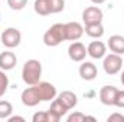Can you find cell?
Segmentation results:
<instances>
[{"label":"cell","instance_id":"obj_1","mask_svg":"<svg viewBox=\"0 0 124 122\" xmlns=\"http://www.w3.org/2000/svg\"><path fill=\"white\" fill-rule=\"evenodd\" d=\"M42 78V63L36 59H29L22 68V79L26 85H36Z\"/></svg>","mask_w":124,"mask_h":122},{"label":"cell","instance_id":"obj_2","mask_svg":"<svg viewBox=\"0 0 124 122\" xmlns=\"http://www.w3.org/2000/svg\"><path fill=\"white\" fill-rule=\"evenodd\" d=\"M65 23H55L52 25L43 34V43L49 47H55L65 42Z\"/></svg>","mask_w":124,"mask_h":122},{"label":"cell","instance_id":"obj_3","mask_svg":"<svg viewBox=\"0 0 124 122\" xmlns=\"http://www.w3.org/2000/svg\"><path fill=\"white\" fill-rule=\"evenodd\" d=\"M102 68H104V72L110 76L113 75H117L121 68H123V58L121 55H117V53H110L107 56L102 58Z\"/></svg>","mask_w":124,"mask_h":122},{"label":"cell","instance_id":"obj_4","mask_svg":"<svg viewBox=\"0 0 124 122\" xmlns=\"http://www.w3.org/2000/svg\"><path fill=\"white\" fill-rule=\"evenodd\" d=\"M0 39H1V43L6 47L13 49V47H17L20 45V42H22V33L16 27H7L6 30L1 33Z\"/></svg>","mask_w":124,"mask_h":122},{"label":"cell","instance_id":"obj_5","mask_svg":"<svg viewBox=\"0 0 124 122\" xmlns=\"http://www.w3.org/2000/svg\"><path fill=\"white\" fill-rule=\"evenodd\" d=\"M33 86H35V89H36L42 102L52 101V99L56 98V88L52 83H49V82H39V83H36Z\"/></svg>","mask_w":124,"mask_h":122},{"label":"cell","instance_id":"obj_6","mask_svg":"<svg viewBox=\"0 0 124 122\" xmlns=\"http://www.w3.org/2000/svg\"><path fill=\"white\" fill-rule=\"evenodd\" d=\"M88 55L87 52V47L84 43L81 42H72L69 46H68V56L72 62H82L85 59V56Z\"/></svg>","mask_w":124,"mask_h":122},{"label":"cell","instance_id":"obj_7","mask_svg":"<svg viewBox=\"0 0 124 122\" xmlns=\"http://www.w3.org/2000/svg\"><path fill=\"white\" fill-rule=\"evenodd\" d=\"M102 10L100 7H97L95 4L87 7L84 12H82V22L84 25H93V23H101L102 22Z\"/></svg>","mask_w":124,"mask_h":122},{"label":"cell","instance_id":"obj_8","mask_svg":"<svg viewBox=\"0 0 124 122\" xmlns=\"http://www.w3.org/2000/svg\"><path fill=\"white\" fill-rule=\"evenodd\" d=\"M84 34V26L78 22H68L65 23V39L75 42L79 40Z\"/></svg>","mask_w":124,"mask_h":122},{"label":"cell","instance_id":"obj_9","mask_svg":"<svg viewBox=\"0 0 124 122\" xmlns=\"http://www.w3.org/2000/svg\"><path fill=\"white\" fill-rule=\"evenodd\" d=\"M20 99H22V103H23L25 106H28V108H33V106L39 105V102H42L33 85L29 86V88H26L25 91L22 92Z\"/></svg>","mask_w":124,"mask_h":122},{"label":"cell","instance_id":"obj_10","mask_svg":"<svg viewBox=\"0 0 124 122\" xmlns=\"http://www.w3.org/2000/svg\"><path fill=\"white\" fill-rule=\"evenodd\" d=\"M118 89L113 85H105L100 89V101L102 105H107V106H114V99H116V95H117Z\"/></svg>","mask_w":124,"mask_h":122},{"label":"cell","instance_id":"obj_11","mask_svg":"<svg viewBox=\"0 0 124 122\" xmlns=\"http://www.w3.org/2000/svg\"><path fill=\"white\" fill-rule=\"evenodd\" d=\"M87 52H88V56H91L93 59H102L107 53V46L104 42L97 39L87 46Z\"/></svg>","mask_w":124,"mask_h":122},{"label":"cell","instance_id":"obj_12","mask_svg":"<svg viewBox=\"0 0 124 122\" xmlns=\"http://www.w3.org/2000/svg\"><path fill=\"white\" fill-rule=\"evenodd\" d=\"M97 75H98V69L93 62L82 61V65L79 66V76L84 81H94L97 78Z\"/></svg>","mask_w":124,"mask_h":122},{"label":"cell","instance_id":"obj_13","mask_svg":"<svg viewBox=\"0 0 124 122\" xmlns=\"http://www.w3.org/2000/svg\"><path fill=\"white\" fill-rule=\"evenodd\" d=\"M17 63V58L13 52L10 50H4L3 53H0V69L1 70H12Z\"/></svg>","mask_w":124,"mask_h":122},{"label":"cell","instance_id":"obj_14","mask_svg":"<svg viewBox=\"0 0 124 122\" xmlns=\"http://www.w3.org/2000/svg\"><path fill=\"white\" fill-rule=\"evenodd\" d=\"M108 49L113 53L124 55V36L121 34H113L108 37Z\"/></svg>","mask_w":124,"mask_h":122},{"label":"cell","instance_id":"obj_15","mask_svg":"<svg viewBox=\"0 0 124 122\" xmlns=\"http://www.w3.org/2000/svg\"><path fill=\"white\" fill-rule=\"evenodd\" d=\"M58 99L61 101L62 103L66 106V109H74L78 103V96L74 93L72 91H62L59 95H58Z\"/></svg>","mask_w":124,"mask_h":122},{"label":"cell","instance_id":"obj_16","mask_svg":"<svg viewBox=\"0 0 124 122\" xmlns=\"http://www.w3.org/2000/svg\"><path fill=\"white\" fill-rule=\"evenodd\" d=\"M33 9H35V12H36L39 16L52 14V12H51V1H49V0H35Z\"/></svg>","mask_w":124,"mask_h":122},{"label":"cell","instance_id":"obj_17","mask_svg":"<svg viewBox=\"0 0 124 122\" xmlns=\"http://www.w3.org/2000/svg\"><path fill=\"white\" fill-rule=\"evenodd\" d=\"M84 32H85L90 37H93V39H100V37H102V34H104V26H102L101 23L85 25Z\"/></svg>","mask_w":124,"mask_h":122},{"label":"cell","instance_id":"obj_18","mask_svg":"<svg viewBox=\"0 0 124 122\" xmlns=\"http://www.w3.org/2000/svg\"><path fill=\"white\" fill-rule=\"evenodd\" d=\"M33 122H59L61 119H58L49 109L48 111H42V112H36L32 116Z\"/></svg>","mask_w":124,"mask_h":122},{"label":"cell","instance_id":"obj_19","mask_svg":"<svg viewBox=\"0 0 124 122\" xmlns=\"http://www.w3.org/2000/svg\"><path fill=\"white\" fill-rule=\"evenodd\" d=\"M49 111L58 118V119H61L63 115H66V112H68V109H66V106L62 103L61 101L56 98V99H52V103H51V108H49Z\"/></svg>","mask_w":124,"mask_h":122},{"label":"cell","instance_id":"obj_20","mask_svg":"<svg viewBox=\"0 0 124 122\" xmlns=\"http://www.w3.org/2000/svg\"><path fill=\"white\" fill-rule=\"evenodd\" d=\"M13 112V105L9 101H0V119H7Z\"/></svg>","mask_w":124,"mask_h":122},{"label":"cell","instance_id":"obj_21","mask_svg":"<svg viewBox=\"0 0 124 122\" xmlns=\"http://www.w3.org/2000/svg\"><path fill=\"white\" fill-rule=\"evenodd\" d=\"M9 88V76L6 75V70L0 69V98L7 92Z\"/></svg>","mask_w":124,"mask_h":122},{"label":"cell","instance_id":"obj_22","mask_svg":"<svg viewBox=\"0 0 124 122\" xmlns=\"http://www.w3.org/2000/svg\"><path fill=\"white\" fill-rule=\"evenodd\" d=\"M49 1H51V12H52V14L63 12V9H65V0H49Z\"/></svg>","mask_w":124,"mask_h":122},{"label":"cell","instance_id":"obj_23","mask_svg":"<svg viewBox=\"0 0 124 122\" xmlns=\"http://www.w3.org/2000/svg\"><path fill=\"white\" fill-rule=\"evenodd\" d=\"M7 4L13 10H22V9L26 7L28 0H7Z\"/></svg>","mask_w":124,"mask_h":122},{"label":"cell","instance_id":"obj_24","mask_svg":"<svg viewBox=\"0 0 124 122\" xmlns=\"http://www.w3.org/2000/svg\"><path fill=\"white\" fill-rule=\"evenodd\" d=\"M66 121L68 122H84L85 121V115L82 112H74V114L68 115Z\"/></svg>","mask_w":124,"mask_h":122},{"label":"cell","instance_id":"obj_25","mask_svg":"<svg viewBox=\"0 0 124 122\" xmlns=\"http://www.w3.org/2000/svg\"><path fill=\"white\" fill-rule=\"evenodd\" d=\"M114 106L117 108H124V91H118L114 99Z\"/></svg>","mask_w":124,"mask_h":122},{"label":"cell","instance_id":"obj_26","mask_svg":"<svg viewBox=\"0 0 124 122\" xmlns=\"http://www.w3.org/2000/svg\"><path fill=\"white\" fill-rule=\"evenodd\" d=\"M107 121L108 122H124V115H121V114H111Z\"/></svg>","mask_w":124,"mask_h":122},{"label":"cell","instance_id":"obj_27","mask_svg":"<svg viewBox=\"0 0 124 122\" xmlns=\"http://www.w3.org/2000/svg\"><path fill=\"white\" fill-rule=\"evenodd\" d=\"M7 121L9 122H25V118H23V116H17V115H15V116L10 115V116L7 118Z\"/></svg>","mask_w":124,"mask_h":122},{"label":"cell","instance_id":"obj_28","mask_svg":"<svg viewBox=\"0 0 124 122\" xmlns=\"http://www.w3.org/2000/svg\"><path fill=\"white\" fill-rule=\"evenodd\" d=\"M105 0H91V3L93 4H95V6H98V4H102Z\"/></svg>","mask_w":124,"mask_h":122},{"label":"cell","instance_id":"obj_29","mask_svg":"<svg viewBox=\"0 0 124 122\" xmlns=\"http://www.w3.org/2000/svg\"><path fill=\"white\" fill-rule=\"evenodd\" d=\"M120 79H121V83H123V86H124V70L121 72V76H120Z\"/></svg>","mask_w":124,"mask_h":122}]
</instances>
